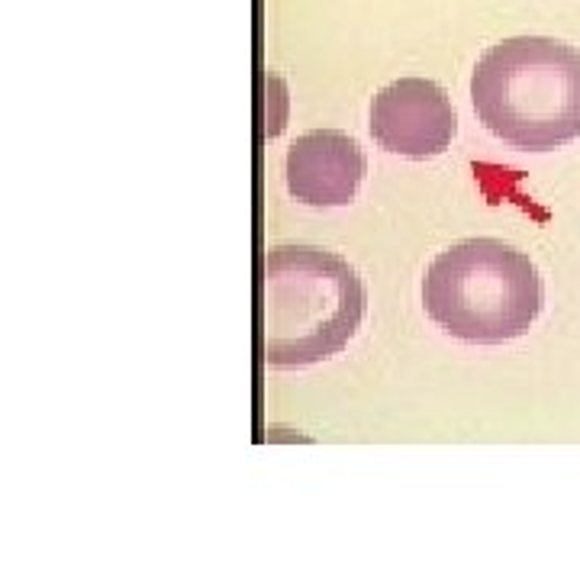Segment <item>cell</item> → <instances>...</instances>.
Returning a JSON list of instances; mask_svg holds the SVG:
<instances>
[{
	"label": "cell",
	"instance_id": "1",
	"mask_svg": "<svg viewBox=\"0 0 580 580\" xmlns=\"http://www.w3.org/2000/svg\"><path fill=\"white\" fill-rule=\"evenodd\" d=\"M471 104L506 146L561 149L580 136V52L551 36L500 39L474 65Z\"/></svg>",
	"mask_w": 580,
	"mask_h": 580
},
{
	"label": "cell",
	"instance_id": "4",
	"mask_svg": "<svg viewBox=\"0 0 580 580\" xmlns=\"http://www.w3.org/2000/svg\"><path fill=\"white\" fill-rule=\"evenodd\" d=\"M371 136L375 143L403 158L442 155L455 133L458 116L449 94L425 77H400L378 91L371 101Z\"/></svg>",
	"mask_w": 580,
	"mask_h": 580
},
{
	"label": "cell",
	"instance_id": "3",
	"mask_svg": "<svg viewBox=\"0 0 580 580\" xmlns=\"http://www.w3.org/2000/svg\"><path fill=\"white\" fill-rule=\"evenodd\" d=\"M423 307L435 326L462 342H513L539 319V268L503 239H462L425 268Z\"/></svg>",
	"mask_w": 580,
	"mask_h": 580
},
{
	"label": "cell",
	"instance_id": "2",
	"mask_svg": "<svg viewBox=\"0 0 580 580\" xmlns=\"http://www.w3.org/2000/svg\"><path fill=\"white\" fill-rule=\"evenodd\" d=\"M365 316V284L316 245H277L265 259V358L307 368L339 355Z\"/></svg>",
	"mask_w": 580,
	"mask_h": 580
},
{
	"label": "cell",
	"instance_id": "5",
	"mask_svg": "<svg viewBox=\"0 0 580 580\" xmlns=\"http://www.w3.org/2000/svg\"><path fill=\"white\" fill-rule=\"evenodd\" d=\"M365 181V152L339 129L304 133L287 152V191L309 207H346Z\"/></svg>",
	"mask_w": 580,
	"mask_h": 580
}]
</instances>
